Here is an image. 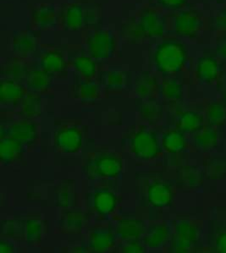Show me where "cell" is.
<instances>
[{
	"mask_svg": "<svg viewBox=\"0 0 226 253\" xmlns=\"http://www.w3.org/2000/svg\"><path fill=\"white\" fill-rule=\"evenodd\" d=\"M23 86L15 80H3L0 84V102L3 105L15 106L25 96Z\"/></svg>",
	"mask_w": 226,
	"mask_h": 253,
	"instance_id": "14",
	"label": "cell"
},
{
	"mask_svg": "<svg viewBox=\"0 0 226 253\" xmlns=\"http://www.w3.org/2000/svg\"><path fill=\"white\" fill-rule=\"evenodd\" d=\"M24 153V145L10 136L1 138L0 161L4 165H11L21 159Z\"/></svg>",
	"mask_w": 226,
	"mask_h": 253,
	"instance_id": "16",
	"label": "cell"
},
{
	"mask_svg": "<svg viewBox=\"0 0 226 253\" xmlns=\"http://www.w3.org/2000/svg\"><path fill=\"white\" fill-rule=\"evenodd\" d=\"M15 252V247L7 240H1L0 241V253H10Z\"/></svg>",
	"mask_w": 226,
	"mask_h": 253,
	"instance_id": "45",
	"label": "cell"
},
{
	"mask_svg": "<svg viewBox=\"0 0 226 253\" xmlns=\"http://www.w3.org/2000/svg\"><path fill=\"white\" fill-rule=\"evenodd\" d=\"M31 19L33 25L39 29H47L53 27L56 21V11L51 4H40L32 11Z\"/></svg>",
	"mask_w": 226,
	"mask_h": 253,
	"instance_id": "18",
	"label": "cell"
},
{
	"mask_svg": "<svg viewBox=\"0 0 226 253\" xmlns=\"http://www.w3.org/2000/svg\"><path fill=\"white\" fill-rule=\"evenodd\" d=\"M130 82V74L126 71H109L106 72L103 83L107 89L112 91H119L126 88Z\"/></svg>",
	"mask_w": 226,
	"mask_h": 253,
	"instance_id": "30",
	"label": "cell"
},
{
	"mask_svg": "<svg viewBox=\"0 0 226 253\" xmlns=\"http://www.w3.org/2000/svg\"><path fill=\"white\" fill-rule=\"evenodd\" d=\"M11 47L18 56H30L38 48V40L32 32L20 31L13 36Z\"/></svg>",
	"mask_w": 226,
	"mask_h": 253,
	"instance_id": "12",
	"label": "cell"
},
{
	"mask_svg": "<svg viewBox=\"0 0 226 253\" xmlns=\"http://www.w3.org/2000/svg\"><path fill=\"white\" fill-rule=\"evenodd\" d=\"M215 27L226 32V9H224L215 19Z\"/></svg>",
	"mask_w": 226,
	"mask_h": 253,
	"instance_id": "44",
	"label": "cell"
},
{
	"mask_svg": "<svg viewBox=\"0 0 226 253\" xmlns=\"http://www.w3.org/2000/svg\"><path fill=\"white\" fill-rule=\"evenodd\" d=\"M177 129L181 132L197 133L204 127V119L199 113L195 111H186L181 115L177 121Z\"/></svg>",
	"mask_w": 226,
	"mask_h": 253,
	"instance_id": "23",
	"label": "cell"
},
{
	"mask_svg": "<svg viewBox=\"0 0 226 253\" xmlns=\"http://www.w3.org/2000/svg\"><path fill=\"white\" fill-rule=\"evenodd\" d=\"M8 136L21 142L24 146H31L38 139V128L32 121H18L9 127Z\"/></svg>",
	"mask_w": 226,
	"mask_h": 253,
	"instance_id": "11",
	"label": "cell"
},
{
	"mask_svg": "<svg viewBox=\"0 0 226 253\" xmlns=\"http://www.w3.org/2000/svg\"><path fill=\"white\" fill-rule=\"evenodd\" d=\"M204 175L209 180H220L226 176V159H209L204 164Z\"/></svg>",
	"mask_w": 226,
	"mask_h": 253,
	"instance_id": "33",
	"label": "cell"
},
{
	"mask_svg": "<svg viewBox=\"0 0 226 253\" xmlns=\"http://www.w3.org/2000/svg\"><path fill=\"white\" fill-rule=\"evenodd\" d=\"M26 83L27 87L33 92H44L49 89L52 76L42 69H37L28 72Z\"/></svg>",
	"mask_w": 226,
	"mask_h": 253,
	"instance_id": "24",
	"label": "cell"
},
{
	"mask_svg": "<svg viewBox=\"0 0 226 253\" xmlns=\"http://www.w3.org/2000/svg\"><path fill=\"white\" fill-rule=\"evenodd\" d=\"M214 247L217 253H226V230H222L215 236Z\"/></svg>",
	"mask_w": 226,
	"mask_h": 253,
	"instance_id": "42",
	"label": "cell"
},
{
	"mask_svg": "<svg viewBox=\"0 0 226 253\" xmlns=\"http://www.w3.org/2000/svg\"><path fill=\"white\" fill-rule=\"evenodd\" d=\"M144 230L143 222L133 218H126L119 221L116 226L118 236L126 241L137 240L143 234Z\"/></svg>",
	"mask_w": 226,
	"mask_h": 253,
	"instance_id": "20",
	"label": "cell"
},
{
	"mask_svg": "<svg viewBox=\"0 0 226 253\" xmlns=\"http://www.w3.org/2000/svg\"><path fill=\"white\" fill-rule=\"evenodd\" d=\"M20 103L21 114L27 118H35L41 114L42 99L39 95L35 93L26 94Z\"/></svg>",
	"mask_w": 226,
	"mask_h": 253,
	"instance_id": "32",
	"label": "cell"
},
{
	"mask_svg": "<svg viewBox=\"0 0 226 253\" xmlns=\"http://www.w3.org/2000/svg\"><path fill=\"white\" fill-rule=\"evenodd\" d=\"M221 75V65L215 57L205 55L198 59L196 65V77L200 83L212 84L217 82Z\"/></svg>",
	"mask_w": 226,
	"mask_h": 253,
	"instance_id": "10",
	"label": "cell"
},
{
	"mask_svg": "<svg viewBox=\"0 0 226 253\" xmlns=\"http://www.w3.org/2000/svg\"><path fill=\"white\" fill-rule=\"evenodd\" d=\"M193 142L195 147L199 150H213L219 144V135L213 126L203 127L195 133Z\"/></svg>",
	"mask_w": 226,
	"mask_h": 253,
	"instance_id": "22",
	"label": "cell"
},
{
	"mask_svg": "<svg viewBox=\"0 0 226 253\" xmlns=\"http://www.w3.org/2000/svg\"><path fill=\"white\" fill-rule=\"evenodd\" d=\"M147 202L156 209H165L171 206L174 193L171 186L163 181H154L147 189Z\"/></svg>",
	"mask_w": 226,
	"mask_h": 253,
	"instance_id": "9",
	"label": "cell"
},
{
	"mask_svg": "<svg viewBox=\"0 0 226 253\" xmlns=\"http://www.w3.org/2000/svg\"><path fill=\"white\" fill-rule=\"evenodd\" d=\"M206 120L211 126H220L226 122V107L218 102L209 103L206 109Z\"/></svg>",
	"mask_w": 226,
	"mask_h": 253,
	"instance_id": "35",
	"label": "cell"
},
{
	"mask_svg": "<svg viewBox=\"0 0 226 253\" xmlns=\"http://www.w3.org/2000/svg\"><path fill=\"white\" fill-rule=\"evenodd\" d=\"M85 223V218L83 212L78 210L68 209L61 218V228L68 232L77 233L83 229Z\"/></svg>",
	"mask_w": 226,
	"mask_h": 253,
	"instance_id": "29",
	"label": "cell"
},
{
	"mask_svg": "<svg viewBox=\"0 0 226 253\" xmlns=\"http://www.w3.org/2000/svg\"><path fill=\"white\" fill-rule=\"evenodd\" d=\"M73 67L80 76L85 79H91L97 72V64L90 55H79L73 59Z\"/></svg>",
	"mask_w": 226,
	"mask_h": 253,
	"instance_id": "31",
	"label": "cell"
},
{
	"mask_svg": "<svg viewBox=\"0 0 226 253\" xmlns=\"http://www.w3.org/2000/svg\"><path fill=\"white\" fill-rule=\"evenodd\" d=\"M216 52H217L219 56L223 58V59H226V39H224L218 43Z\"/></svg>",
	"mask_w": 226,
	"mask_h": 253,
	"instance_id": "46",
	"label": "cell"
},
{
	"mask_svg": "<svg viewBox=\"0 0 226 253\" xmlns=\"http://www.w3.org/2000/svg\"><path fill=\"white\" fill-rule=\"evenodd\" d=\"M54 142L57 149L62 153H77L83 147V132L77 127H64L56 133Z\"/></svg>",
	"mask_w": 226,
	"mask_h": 253,
	"instance_id": "8",
	"label": "cell"
},
{
	"mask_svg": "<svg viewBox=\"0 0 226 253\" xmlns=\"http://www.w3.org/2000/svg\"><path fill=\"white\" fill-rule=\"evenodd\" d=\"M122 252L127 253H141L145 252V248L142 245L140 244L139 242H136V240H135V241H129L127 244L125 245Z\"/></svg>",
	"mask_w": 226,
	"mask_h": 253,
	"instance_id": "43",
	"label": "cell"
},
{
	"mask_svg": "<svg viewBox=\"0 0 226 253\" xmlns=\"http://www.w3.org/2000/svg\"><path fill=\"white\" fill-rule=\"evenodd\" d=\"M160 91L167 100L177 102L183 96V85L179 80L168 78L162 83Z\"/></svg>",
	"mask_w": 226,
	"mask_h": 253,
	"instance_id": "36",
	"label": "cell"
},
{
	"mask_svg": "<svg viewBox=\"0 0 226 253\" xmlns=\"http://www.w3.org/2000/svg\"><path fill=\"white\" fill-rule=\"evenodd\" d=\"M163 149L171 154H178L184 152L186 147V140L184 133L179 129H171L162 137Z\"/></svg>",
	"mask_w": 226,
	"mask_h": 253,
	"instance_id": "21",
	"label": "cell"
},
{
	"mask_svg": "<svg viewBox=\"0 0 226 253\" xmlns=\"http://www.w3.org/2000/svg\"><path fill=\"white\" fill-rule=\"evenodd\" d=\"M77 195L73 183L63 182L59 185L55 192L56 206L60 209H71L76 205Z\"/></svg>",
	"mask_w": 226,
	"mask_h": 253,
	"instance_id": "27",
	"label": "cell"
},
{
	"mask_svg": "<svg viewBox=\"0 0 226 253\" xmlns=\"http://www.w3.org/2000/svg\"><path fill=\"white\" fill-rule=\"evenodd\" d=\"M159 90L157 80L150 73H142L136 81L135 92L142 99H151Z\"/></svg>",
	"mask_w": 226,
	"mask_h": 253,
	"instance_id": "25",
	"label": "cell"
},
{
	"mask_svg": "<svg viewBox=\"0 0 226 253\" xmlns=\"http://www.w3.org/2000/svg\"><path fill=\"white\" fill-rule=\"evenodd\" d=\"M39 66L43 71L54 76L65 71L66 61L64 55L59 51H48L40 58Z\"/></svg>",
	"mask_w": 226,
	"mask_h": 253,
	"instance_id": "19",
	"label": "cell"
},
{
	"mask_svg": "<svg viewBox=\"0 0 226 253\" xmlns=\"http://www.w3.org/2000/svg\"><path fill=\"white\" fill-rule=\"evenodd\" d=\"M187 59V49L185 45L175 39L161 42L153 53V63L157 71L168 77L183 71Z\"/></svg>",
	"mask_w": 226,
	"mask_h": 253,
	"instance_id": "1",
	"label": "cell"
},
{
	"mask_svg": "<svg viewBox=\"0 0 226 253\" xmlns=\"http://www.w3.org/2000/svg\"><path fill=\"white\" fill-rule=\"evenodd\" d=\"M164 18L153 9H145L134 22L127 26L126 33L132 41L159 39L165 34Z\"/></svg>",
	"mask_w": 226,
	"mask_h": 253,
	"instance_id": "2",
	"label": "cell"
},
{
	"mask_svg": "<svg viewBox=\"0 0 226 253\" xmlns=\"http://www.w3.org/2000/svg\"><path fill=\"white\" fill-rule=\"evenodd\" d=\"M116 195L108 189H100L92 196V207L97 214L103 217L109 216L117 208Z\"/></svg>",
	"mask_w": 226,
	"mask_h": 253,
	"instance_id": "13",
	"label": "cell"
},
{
	"mask_svg": "<svg viewBox=\"0 0 226 253\" xmlns=\"http://www.w3.org/2000/svg\"><path fill=\"white\" fill-rule=\"evenodd\" d=\"M122 170V160L111 153L100 154L84 167L86 174L91 179H115L121 175Z\"/></svg>",
	"mask_w": 226,
	"mask_h": 253,
	"instance_id": "3",
	"label": "cell"
},
{
	"mask_svg": "<svg viewBox=\"0 0 226 253\" xmlns=\"http://www.w3.org/2000/svg\"><path fill=\"white\" fill-rule=\"evenodd\" d=\"M87 48L95 60L110 59L116 51L115 36L107 30H97L88 38Z\"/></svg>",
	"mask_w": 226,
	"mask_h": 253,
	"instance_id": "5",
	"label": "cell"
},
{
	"mask_svg": "<svg viewBox=\"0 0 226 253\" xmlns=\"http://www.w3.org/2000/svg\"><path fill=\"white\" fill-rule=\"evenodd\" d=\"M2 73L5 76L6 79L15 80L20 82L21 80L27 78L28 71L23 63L13 60L7 63L5 66H3Z\"/></svg>",
	"mask_w": 226,
	"mask_h": 253,
	"instance_id": "39",
	"label": "cell"
},
{
	"mask_svg": "<svg viewBox=\"0 0 226 253\" xmlns=\"http://www.w3.org/2000/svg\"><path fill=\"white\" fill-rule=\"evenodd\" d=\"M203 27V20L195 10H183L174 19V29L177 35L194 39Z\"/></svg>",
	"mask_w": 226,
	"mask_h": 253,
	"instance_id": "7",
	"label": "cell"
},
{
	"mask_svg": "<svg viewBox=\"0 0 226 253\" xmlns=\"http://www.w3.org/2000/svg\"><path fill=\"white\" fill-rule=\"evenodd\" d=\"M198 239L197 227L186 220H181L176 224L175 236L171 242V252L188 253Z\"/></svg>",
	"mask_w": 226,
	"mask_h": 253,
	"instance_id": "6",
	"label": "cell"
},
{
	"mask_svg": "<svg viewBox=\"0 0 226 253\" xmlns=\"http://www.w3.org/2000/svg\"><path fill=\"white\" fill-rule=\"evenodd\" d=\"M157 2L165 9L177 10L184 7L188 0H157Z\"/></svg>",
	"mask_w": 226,
	"mask_h": 253,
	"instance_id": "41",
	"label": "cell"
},
{
	"mask_svg": "<svg viewBox=\"0 0 226 253\" xmlns=\"http://www.w3.org/2000/svg\"><path fill=\"white\" fill-rule=\"evenodd\" d=\"M87 21H89L87 19V13L83 6L77 3L68 5L62 16V23L64 27L72 32L82 29Z\"/></svg>",
	"mask_w": 226,
	"mask_h": 253,
	"instance_id": "15",
	"label": "cell"
},
{
	"mask_svg": "<svg viewBox=\"0 0 226 253\" xmlns=\"http://www.w3.org/2000/svg\"><path fill=\"white\" fill-rule=\"evenodd\" d=\"M44 235V224L38 218H29L25 223L24 236L27 243L36 245L41 242Z\"/></svg>",
	"mask_w": 226,
	"mask_h": 253,
	"instance_id": "34",
	"label": "cell"
},
{
	"mask_svg": "<svg viewBox=\"0 0 226 253\" xmlns=\"http://www.w3.org/2000/svg\"><path fill=\"white\" fill-rule=\"evenodd\" d=\"M170 231L165 224H155L151 227L144 236V244L151 249L160 248L167 242Z\"/></svg>",
	"mask_w": 226,
	"mask_h": 253,
	"instance_id": "28",
	"label": "cell"
},
{
	"mask_svg": "<svg viewBox=\"0 0 226 253\" xmlns=\"http://www.w3.org/2000/svg\"><path fill=\"white\" fill-rule=\"evenodd\" d=\"M203 171L195 166L182 167L178 172L180 184L186 188H198L203 185Z\"/></svg>",
	"mask_w": 226,
	"mask_h": 253,
	"instance_id": "26",
	"label": "cell"
},
{
	"mask_svg": "<svg viewBox=\"0 0 226 253\" xmlns=\"http://www.w3.org/2000/svg\"><path fill=\"white\" fill-rule=\"evenodd\" d=\"M133 156L142 161H150L159 157L161 147L155 133L147 129H139L130 141Z\"/></svg>",
	"mask_w": 226,
	"mask_h": 253,
	"instance_id": "4",
	"label": "cell"
},
{
	"mask_svg": "<svg viewBox=\"0 0 226 253\" xmlns=\"http://www.w3.org/2000/svg\"><path fill=\"white\" fill-rule=\"evenodd\" d=\"M25 233V224L17 220H4L1 223V234L6 237L16 238Z\"/></svg>",
	"mask_w": 226,
	"mask_h": 253,
	"instance_id": "40",
	"label": "cell"
},
{
	"mask_svg": "<svg viewBox=\"0 0 226 253\" xmlns=\"http://www.w3.org/2000/svg\"><path fill=\"white\" fill-rule=\"evenodd\" d=\"M139 111L141 118L150 123H155L159 121L163 115L161 105L152 99H148L141 103Z\"/></svg>",
	"mask_w": 226,
	"mask_h": 253,
	"instance_id": "37",
	"label": "cell"
},
{
	"mask_svg": "<svg viewBox=\"0 0 226 253\" xmlns=\"http://www.w3.org/2000/svg\"><path fill=\"white\" fill-rule=\"evenodd\" d=\"M224 98H225V101L226 102V92H225V94H224Z\"/></svg>",
	"mask_w": 226,
	"mask_h": 253,
	"instance_id": "47",
	"label": "cell"
},
{
	"mask_svg": "<svg viewBox=\"0 0 226 253\" xmlns=\"http://www.w3.org/2000/svg\"><path fill=\"white\" fill-rule=\"evenodd\" d=\"M115 243V235L109 229H96L89 237V246L95 253L108 252L114 247Z\"/></svg>",
	"mask_w": 226,
	"mask_h": 253,
	"instance_id": "17",
	"label": "cell"
},
{
	"mask_svg": "<svg viewBox=\"0 0 226 253\" xmlns=\"http://www.w3.org/2000/svg\"><path fill=\"white\" fill-rule=\"evenodd\" d=\"M75 93L80 100L91 102L99 97V87L95 83L84 81L80 83L75 88Z\"/></svg>",
	"mask_w": 226,
	"mask_h": 253,
	"instance_id": "38",
	"label": "cell"
}]
</instances>
